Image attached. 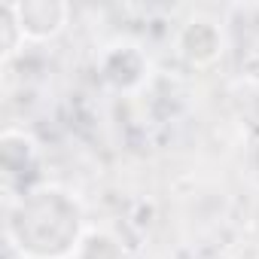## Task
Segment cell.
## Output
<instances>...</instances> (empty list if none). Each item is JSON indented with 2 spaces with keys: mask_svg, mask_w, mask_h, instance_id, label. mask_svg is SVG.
<instances>
[{
  "mask_svg": "<svg viewBox=\"0 0 259 259\" xmlns=\"http://www.w3.org/2000/svg\"><path fill=\"white\" fill-rule=\"evenodd\" d=\"M85 232L79 198L55 183L28 189L7 210V241L22 259H73Z\"/></svg>",
  "mask_w": 259,
  "mask_h": 259,
  "instance_id": "cell-1",
  "label": "cell"
},
{
  "mask_svg": "<svg viewBox=\"0 0 259 259\" xmlns=\"http://www.w3.org/2000/svg\"><path fill=\"white\" fill-rule=\"evenodd\" d=\"M226 49L223 28L207 19V16H192L180 31H177V52L192 64V67H207L213 64Z\"/></svg>",
  "mask_w": 259,
  "mask_h": 259,
  "instance_id": "cell-2",
  "label": "cell"
},
{
  "mask_svg": "<svg viewBox=\"0 0 259 259\" xmlns=\"http://www.w3.org/2000/svg\"><path fill=\"white\" fill-rule=\"evenodd\" d=\"M25 40H52L64 31L70 19V7L61 0H28V4H10Z\"/></svg>",
  "mask_w": 259,
  "mask_h": 259,
  "instance_id": "cell-3",
  "label": "cell"
},
{
  "mask_svg": "<svg viewBox=\"0 0 259 259\" xmlns=\"http://www.w3.org/2000/svg\"><path fill=\"white\" fill-rule=\"evenodd\" d=\"M147 58L135 43H113L107 46L104 58H101V70L107 76V82H113L116 89H135L144 82L147 76Z\"/></svg>",
  "mask_w": 259,
  "mask_h": 259,
  "instance_id": "cell-4",
  "label": "cell"
},
{
  "mask_svg": "<svg viewBox=\"0 0 259 259\" xmlns=\"http://www.w3.org/2000/svg\"><path fill=\"white\" fill-rule=\"evenodd\" d=\"M0 156H4L7 174H22L37 159V141L19 128H7L4 138H0Z\"/></svg>",
  "mask_w": 259,
  "mask_h": 259,
  "instance_id": "cell-5",
  "label": "cell"
},
{
  "mask_svg": "<svg viewBox=\"0 0 259 259\" xmlns=\"http://www.w3.org/2000/svg\"><path fill=\"white\" fill-rule=\"evenodd\" d=\"M73 259H125V250L107 229H89L82 235Z\"/></svg>",
  "mask_w": 259,
  "mask_h": 259,
  "instance_id": "cell-6",
  "label": "cell"
},
{
  "mask_svg": "<svg viewBox=\"0 0 259 259\" xmlns=\"http://www.w3.org/2000/svg\"><path fill=\"white\" fill-rule=\"evenodd\" d=\"M19 43H25V37H22V31H19V22H16L13 7L7 4V7H4V61H10V58L16 55V46H19Z\"/></svg>",
  "mask_w": 259,
  "mask_h": 259,
  "instance_id": "cell-7",
  "label": "cell"
}]
</instances>
